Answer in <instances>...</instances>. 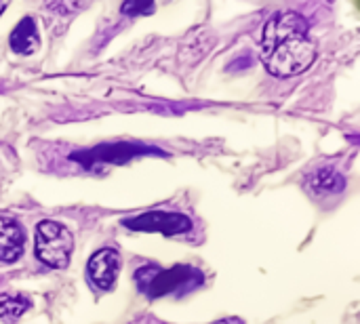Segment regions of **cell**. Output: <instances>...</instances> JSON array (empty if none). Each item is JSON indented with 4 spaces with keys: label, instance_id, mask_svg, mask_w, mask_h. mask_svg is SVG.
<instances>
[{
    "label": "cell",
    "instance_id": "cell-1",
    "mask_svg": "<svg viewBox=\"0 0 360 324\" xmlns=\"http://www.w3.org/2000/svg\"><path fill=\"white\" fill-rule=\"evenodd\" d=\"M308 32L310 25L300 13L285 11L270 17L259 40L262 61L270 74L291 78L304 74L314 63L316 44Z\"/></svg>",
    "mask_w": 360,
    "mask_h": 324
},
{
    "label": "cell",
    "instance_id": "cell-12",
    "mask_svg": "<svg viewBox=\"0 0 360 324\" xmlns=\"http://www.w3.org/2000/svg\"><path fill=\"white\" fill-rule=\"evenodd\" d=\"M4 8H6V2H0V13H2Z\"/></svg>",
    "mask_w": 360,
    "mask_h": 324
},
{
    "label": "cell",
    "instance_id": "cell-11",
    "mask_svg": "<svg viewBox=\"0 0 360 324\" xmlns=\"http://www.w3.org/2000/svg\"><path fill=\"white\" fill-rule=\"evenodd\" d=\"M152 8H154L152 4H146V6H141V4H122V13H133V11H135V13L148 11V13H150Z\"/></svg>",
    "mask_w": 360,
    "mask_h": 324
},
{
    "label": "cell",
    "instance_id": "cell-7",
    "mask_svg": "<svg viewBox=\"0 0 360 324\" xmlns=\"http://www.w3.org/2000/svg\"><path fill=\"white\" fill-rule=\"evenodd\" d=\"M40 46V36L32 17H23L11 32V48L21 55H32Z\"/></svg>",
    "mask_w": 360,
    "mask_h": 324
},
{
    "label": "cell",
    "instance_id": "cell-3",
    "mask_svg": "<svg viewBox=\"0 0 360 324\" xmlns=\"http://www.w3.org/2000/svg\"><path fill=\"white\" fill-rule=\"evenodd\" d=\"M139 289H143L152 299L179 291L181 287L194 289L202 283V274L190 266H175L169 270L160 268H143L137 272Z\"/></svg>",
    "mask_w": 360,
    "mask_h": 324
},
{
    "label": "cell",
    "instance_id": "cell-4",
    "mask_svg": "<svg viewBox=\"0 0 360 324\" xmlns=\"http://www.w3.org/2000/svg\"><path fill=\"white\" fill-rule=\"evenodd\" d=\"M129 230L135 232H158L165 236H175L192 230V221L181 213H165V211H152L143 213L139 217H131L122 221Z\"/></svg>",
    "mask_w": 360,
    "mask_h": 324
},
{
    "label": "cell",
    "instance_id": "cell-8",
    "mask_svg": "<svg viewBox=\"0 0 360 324\" xmlns=\"http://www.w3.org/2000/svg\"><path fill=\"white\" fill-rule=\"evenodd\" d=\"M141 152V148H137V145H108V148H97V150H93V152H89V156L93 158V160H101V162H108V160H112V162H122V160H127L129 156H137Z\"/></svg>",
    "mask_w": 360,
    "mask_h": 324
},
{
    "label": "cell",
    "instance_id": "cell-6",
    "mask_svg": "<svg viewBox=\"0 0 360 324\" xmlns=\"http://www.w3.org/2000/svg\"><path fill=\"white\" fill-rule=\"evenodd\" d=\"M25 247L23 228L8 217H0V261L13 264L21 257Z\"/></svg>",
    "mask_w": 360,
    "mask_h": 324
},
{
    "label": "cell",
    "instance_id": "cell-9",
    "mask_svg": "<svg viewBox=\"0 0 360 324\" xmlns=\"http://www.w3.org/2000/svg\"><path fill=\"white\" fill-rule=\"evenodd\" d=\"M30 308V302L19 295H0V318L4 320H17L25 310Z\"/></svg>",
    "mask_w": 360,
    "mask_h": 324
},
{
    "label": "cell",
    "instance_id": "cell-13",
    "mask_svg": "<svg viewBox=\"0 0 360 324\" xmlns=\"http://www.w3.org/2000/svg\"><path fill=\"white\" fill-rule=\"evenodd\" d=\"M217 324H236V323H230V320H224V323H217Z\"/></svg>",
    "mask_w": 360,
    "mask_h": 324
},
{
    "label": "cell",
    "instance_id": "cell-2",
    "mask_svg": "<svg viewBox=\"0 0 360 324\" xmlns=\"http://www.w3.org/2000/svg\"><path fill=\"white\" fill-rule=\"evenodd\" d=\"M74 251L72 232L57 221H42L36 228V257L49 268L63 270Z\"/></svg>",
    "mask_w": 360,
    "mask_h": 324
},
{
    "label": "cell",
    "instance_id": "cell-5",
    "mask_svg": "<svg viewBox=\"0 0 360 324\" xmlns=\"http://www.w3.org/2000/svg\"><path fill=\"white\" fill-rule=\"evenodd\" d=\"M118 270H120V255L114 249H101L97 251L86 266L89 272V280L99 287L101 291H110L118 278Z\"/></svg>",
    "mask_w": 360,
    "mask_h": 324
},
{
    "label": "cell",
    "instance_id": "cell-10",
    "mask_svg": "<svg viewBox=\"0 0 360 324\" xmlns=\"http://www.w3.org/2000/svg\"><path fill=\"white\" fill-rule=\"evenodd\" d=\"M310 183L319 192H340L344 188V177L333 169H323L312 177Z\"/></svg>",
    "mask_w": 360,
    "mask_h": 324
}]
</instances>
